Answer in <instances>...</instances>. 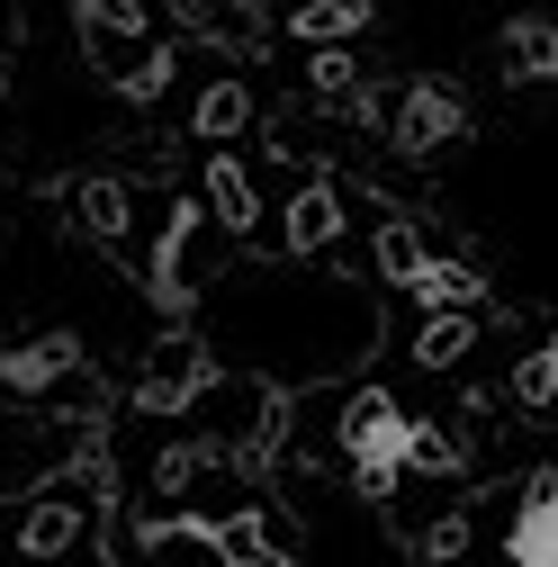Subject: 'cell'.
<instances>
[{
  "instance_id": "6da1fadb",
  "label": "cell",
  "mask_w": 558,
  "mask_h": 567,
  "mask_svg": "<svg viewBox=\"0 0 558 567\" xmlns=\"http://www.w3.org/2000/svg\"><path fill=\"white\" fill-rule=\"evenodd\" d=\"M342 460H352V477L370 486V495H388L405 468H451L459 451L442 442V433H424L388 388H361L352 405H342Z\"/></svg>"
},
{
  "instance_id": "7a4b0ae2",
  "label": "cell",
  "mask_w": 558,
  "mask_h": 567,
  "mask_svg": "<svg viewBox=\"0 0 558 567\" xmlns=\"http://www.w3.org/2000/svg\"><path fill=\"white\" fill-rule=\"evenodd\" d=\"M82 45H91V63L126 91V100H154L163 82H172V45L154 37V19H145V0H82Z\"/></svg>"
},
{
  "instance_id": "3957f363",
  "label": "cell",
  "mask_w": 558,
  "mask_h": 567,
  "mask_svg": "<svg viewBox=\"0 0 558 567\" xmlns=\"http://www.w3.org/2000/svg\"><path fill=\"white\" fill-rule=\"evenodd\" d=\"M388 135H396V154H405V163H433L442 145H459V135H468V100H459L451 82H405Z\"/></svg>"
},
{
  "instance_id": "277c9868",
  "label": "cell",
  "mask_w": 558,
  "mask_h": 567,
  "mask_svg": "<svg viewBox=\"0 0 558 567\" xmlns=\"http://www.w3.org/2000/svg\"><path fill=\"white\" fill-rule=\"evenodd\" d=\"M189 540H207L226 567H298V549L270 532V514H180Z\"/></svg>"
},
{
  "instance_id": "5b68a950",
  "label": "cell",
  "mask_w": 558,
  "mask_h": 567,
  "mask_svg": "<svg viewBox=\"0 0 558 567\" xmlns=\"http://www.w3.org/2000/svg\"><path fill=\"white\" fill-rule=\"evenodd\" d=\"M505 558H514V567H558V477H531V486L514 495Z\"/></svg>"
},
{
  "instance_id": "8992f818",
  "label": "cell",
  "mask_w": 558,
  "mask_h": 567,
  "mask_svg": "<svg viewBox=\"0 0 558 567\" xmlns=\"http://www.w3.org/2000/svg\"><path fill=\"white\" fill-rule=\"evenodd\" d=\"M198 388H207V351L198 342H163L145 361V379H135V414H180Z\"/></svg>"
},
{
  "instance_id": "52a82bcc",
  "label": "cell",
  "mask_w": 558,
  "mask_h": 567,
  "mask_svg": "<svg viewBox=\"0 0 558 567\" xmlns=\"http://www.w3.org/2000/svg\"><path fill=\"white\" fill-rule=\"evenodd\" d=\"M198 207H207V226H226V235H252V217H261V189H252V163L244 154H207V189H198Z\"/></svg>"
},
{
  "instance_id": "ba28073f",
  "label": "cell",
  "mask_w": 558,
  "mask_h": 567,
  "mask_svg": "<svg viewBox=\"0 0 558 567\" xmlns=\"http://www.w3.org/2000/svg\"><path fill=\"white\" fill-rule=\"evenodd\" d=\"M73 370H82V342L73 333H45V342L0 351V388H10V396H45L54 379H73Z\"/></svg>"
},
{
  "instance_id": "9c48e42d",
  "label": "cell",
  "mask_w": 558,
  "mask_h": 567,
  "mask_svg": "<svg viewBox=\"0 0 558 567\" xmlns=\"http://www.w3.org/2000/svg\"><path fill=\"white\" fill-rule=\"evenodd\" d=\"M549 73H558V28L549 19H505V82L540 91Z\"/></svg>"
},
{
  "instance_id": "30bf717a",
  "label": "cell",
  "mask_w": 558,
  "mask_h": 567,
  "mask_svg": "<svg viewBox=\"0 0 558 567\" xmlns=\"http://www.w3.org/2000/svg\"><path fill=\"white\" fill-rule=\"evenodd\" d=\"M279 226H289V235H279L289 252H324V244L342 235V198H333L324 181H307V189L289 198V217H279Z\"/></svg>"
},
{
  "instance_id": "8fae6325",
  "label": "cell",
  "mask_w": 558,
  "mask_h": 567,
  "mask_svg": "<svg viewBox=\"0 0 558 567\" xmlns=\"http://www.w3.org/2000/svg\"><path fill=\"white\" fill-rule=\"evenodd\" d=\"M361 19H370V0H298L289 37L298 45H342V37H361Z\"/></svg>"
},
{
  "instance_id": "7c38bea8",
  "label": "cell",
  "mask_w": 558,
  "mask_h": 567,
  "mask_svg": "<svg viewBox=\"0 0 558 567\" xmlns=\"http://www.w3.org/2000/svg\"><path fill=\"white\" fill-rule=\"evenodd\" d=\"M189 126L207 135V145H235V135L252 126V91H244V82H207L198 109H189Z\"/></svg>"
},
{
  "instance_id": "4fadbf2b",
  "label": "cell",
  "mask_w": 558,
  "mask_h": 567,
  "mask_svg": "<svg viewBox=\"0 0 558 567\" xmlns=\"http://www.w3.org/2000/svg\"><path fill=\"white\" fill-rule=\"evenodd\" d=\"M370 252H379V270L396 279V289H414V279L433 270V244H424V226H405V217H388V226L370 235Z\"/></svg>"
},
{
  "instance_id": "5bb4252c",
  "label": "cell",
  "mask_w": 558,
  "mask_h": 567,
  "mask_svg": "<svg viewBox=\"0 0 558 567\" xmlns=\"http://www.w3.org/2000/svg\"><path fill=\"white\" fill-rule=\"evenodd\" d=\"M73 207H82V226H91L108 252H117V244H126V226H135V198H126L117 181H82V189H73Z\"/></svg>"
},
{
  "instance_id": "9a60e30c",
  "label": "cell",
  "mask_w": 558,
  "mask_h": 567,
  "mask_svg": "<svg viewBox=\"0 0 558 567\" xmlns=\"http://www.w3.org/2000/svg\"><path fill=\"white\" fill-rule=\"evenodd\" d=\"M73 540H82V514L73 505H28L19 514V558H63Z\"/></svg>"
},
{
  "instance_id": "2e32d148",
  "label": "cell",
  "mask_w": 558,
  "mask_h": 567,
  "mask_svg": "<svg viewBox=\"0 0 558 567\" xmlns=\"http://www.w3.org/2000/svg\"><path fill=\"white\" fill-rule=\"evenodd\" d=\"M468 342H477V316H468V307H433V324L414 333V361H424V370H451Z\"/></svg>"
},
{
  "instance_id": "e0dca14e",
  "label": "cell",
  "mask_w": 558,
  "mask_h": 567,
  "mask_svg": "<svg viewBox=\"0 0 558 567\" xmlns=\"http://www.w3.org/2000/svg\"><path fill=\"white\" fill-rule=\"evenodd\" d=\"M405 298H424V307H468V316H477V307H486V279L433 252V270H424V279H414V289H405Z\"/></svg>"
},
{
  "instance_id": "ac0fdd59",
  "label": "cell",
  "mask_w": 558,
  "mask_h": 567,
  "mask_svg": "<svg viewBox=\"0 0 558 567\" xmlns=\"http://www.w3.org/2000/svg\"><path fill=\"white\" fill-rule=\"evenodd\" d=\"M549 396H558V351H549V342H540V351H531V361H523V370H514V405H531V414H540V405H549Z\"/></svg>"
},
{
  "instance_id": "d6986e66",
  "label": "cell",
  "mask_w": 558,
  "mask_h": 567,
  "mask_svg": "<svg viewBox=\"0 0 558 567\" xmlns=\"http://www.w3.org/2000/svg\"><path fill=\"white\" fill-rule=\"evenodd\" d=\"M459 540H468V523H459V514H442V523H433V540H424V558H459Z\"/></svg>"
},
{
  "instance_id": "ffe728a7",
  "label": "cell",
  "mask_w": 558,
  "mask_h": 567,
  "mask_svg": "<svg viewBox=\"0 0 558 567\" xmlns=\"http://www.w3.org/2000/svg\"><path fill=\"white\" fill-rule=\"evenodd\" d=\"M217 10H235V19H252V10H261V0H217Z\"/></svg>"
}]
</instances>
